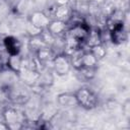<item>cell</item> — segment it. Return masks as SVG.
I'll return each mask as SVG.
<instances>
[{"instance_id": "14", "label": "cell", "mask_w": 130, "mask_h": 130, "mask_svg": "<svg viewBox=\"0 0 130 130\" xmlns=\"http://www.w3.org/2000/svg\"><path fill=\"white\" fill-rule=\"evenodd\" d=\"M96 63H98V60L91 54V52L90 51H84L83 56H82V67L94 68Z\"/></svg>"}, {"instance_id": "9", "label": "cell", "mask_w": 130, "mask_h": 130, "mask_svg": "<svg viewBox=\"0 0 130 130\" xmlns=\"http://www.w3.org/2000/svg\"><path fill=\"white\" fill-rule=\"evenodd\" d=\"M72 14V9L70 8V6L68 4L66 5H57L55 12H54V19H58V20H62L67 22Z\"/></svg>"}, {"instance_id": "2", "label": "cell", "mask_w": 130, "mask_h": 130, "mask_svg": "<svg viewBox=\"0 0 130 130\" xmlns=\"http://www.w3.org/2000/svg\"><path fill=\"white\" fill-rule=\"evenodd\" d=\"M3 117H4V122L7 124L9 129L22 128V115L16 109L9 108L5 110Z\"/></svg>"}, {"instance_id": "22", "label": "cell", "mask_w": 130, "mask_h": 130, "mask_svg": "<svg viewBox=\"0 0 130 130\" xmlns=\"http://www.w3.org/2000/svg\"><path fill=\"white\" fill-rule=\"evenodd\" d=\"M123 112H124V114H125L126 116L129 115V101H127V102L125 103V105L123 106Z\"/></svg>"}, {"instance_id": "15", "label": "cell", "mask_w": 130, "mask_h": 130, "mask_svg": "<svg viewBox=\"0 0 130 130\" xmlns=\"http://www.w3.org/2000/svg\"><path fill=\"white\" fill-rule=\"evenodd\" d=\"M89 51L91 52V54L95 57V59H96L98 61L101 60V59H103V58L106 56V49H105V47L103 46V44L96 45V46H94V47H91Z\"/></svg>"}, {"instance_id": "23", "label": "cell", "mask_w": 130, "mask_h": 130, "mask_svg": "<svg viewBox=\"0 0 130 130\" xmlns=\"http://www.w3.org/2000/svg\"><path fill=\"white\" fill-rule=\"evenodd\" d=\"M70 0H56V5H66Z\"/></svg>"}, {"instance_id": "19", "label": "cell", "mask_w": 130, "mask_h": 130, "mask_svg": "<svg viewBox=\"0 0 130 130\" xmlns=\"http://www.w3.org/2000/svg\"><path fill=\"white\" fill-rule=\"evenodd\" d=\"M81 75L85 78V79H91L94 76V68H90V67H81L80 69Z\"/></svg>"}, {"instance_id": "3", "label": "cell", "mask_w": 130, "mask_h": 130, "mask_svg": "<svg viewBox=\"0 0 130 130\" xmlns=\"http://www.w3.org/2000/svg\"><path fill=\"white\" fill-rule=\"evenodd\" d=\"M70 68H71V64H70L69 57L67 55L60 54L55 56L54 62H53V69L57 74L65 75L69 72Z\"/></svg>"}, {"instance_id": "16", "label": "cell", "mask_w": 130, "mask_h": 130, "mask_svg": "<svg viewBox=\"0 0 130 130\" xmlns=\"http://www.w3.org/2000/svg\"><path fill=\"white\" fill-rule=\"evenodd\" d=\"M41 37H42V39L44 40V42H45L48 46H52V45L55 43V41H56V37L53 36L47 28H44V29L42 30Z\"/></svg>"}, {"instance_id": "7", "label": "cell", "mask_w": 130, "mask_h": 130, "mask_svg": "<svg viewBox=\"0 0 130 130\" xmlns=\"http://www.w3.org/2000/svg\"><path fill=\"white\" fill-rule=\"evenodd\" d=\"M46 28L53 36H55L57 38L58 36L64 34L67 30V22L62 21V20H58V19H52V20H50V22Z\"/></svg>"}, {"instance_id": "26", "label": "cell", "mask_w": 130, "mask_h": 130, "mask_svg": "<svg viewBox=\"0 0 130 130\" xmlns=\"http://www.w3.org/2000/svg\"><path fill=\"white\" fill-rule=\"evenodd\" d=\"M3 1H4V0H0V4H1V3L3 2Z\"/></svg>"}, {"instance_id": "17", "label": "cell", "mask_w": 130, "mask_h": 130, "mask_svg": "<svg viewBox=\"0 0 130 130\" xmlns=\"http://www.w3.org/2000/svg\"><path fill=\"white\" fill-rule=\"evenodd\" d=\"M25 30H26L27 35H28V36L31 38V37H37V36H40L43 29H41V28L37 27L36 25H34L32 23H30L29 21H27V24H26V26H25Z\"/></svg>"}, {"instance_id": "25", "label": "cell", "mask_w": 130, "mask_h": 130, "mask_svg": "<svg viewBox=\"0 0 130 130\" xmlns=\"http://www.w3.org/2000/svg\"><path fill=\"white\" fill-rule=\"evenodd\" d=\"M0 129H9V128L5 122H2V123H0Z\"/></svg>"}, {"instance_id": "18", "label": "cell", "mask_w": 130, "mask_h": 130, "mask_svg": "<svg viewBox=\"0 0 130 130\" xmlns=\"http://www.w3.org/2000/svg\"><path fill=\"white\" fill-rule=\"evenodd\" d=\"M29 5H30V0H17V2L15 3V9L18 12L23 13L28 9Z\"/></svg>"}, {"instance_id": "13", "label": "cell", "mask_w": 130, "mask_h": 130, "mask_svg": "<svg viewBox=\"0 0 130 130\" xmlns=\"http://www.w3.org/2000/svg\"><path fill=\"white\" fill-rule=\"evenodd\" d=\"M29 47L32 51H35L36 53L41 50V49H44L46 47H48V45L44 42V40L42 39L41 35L40 36H37V37H31L30 40H29Z\"/></svg>"}, {"instance_id": "11", "label": "cell", "mask_w": 130, "mask_h": 130, "mask_svg": "<svg viewBox=\"0 0 130 130\" xmlns=\"http://www.w3.org/2000/svg\"><path fill=\"white\" fill-rule=\"evenodd\" d=\"M83 53H84V51L80 47V48L76 49L70 56H68L71 66H73L77 70L82 67V56H83Z\"/></svg>"}, {"instance_id": "1", "label": "cell", "mask_w": 130, "mask_h": 130, "mask_svg": "<svg viewBox=\"0 0 130 130\" xmlns=\"http://www.w3.org/2000/svg\"><path fill=\"white\" fill-rule=\"evenodd\" d=\"M74 94L77 101V105L83 107L84 109H92L95 107L98 100L95 94L89 88L81 87Z\"/></svg>"}, {"instance_id": "5", "label": "cell", "mask_w": 130, "mask_h": 130, "mask_svg": "<svg viewBox=\"0 0 130 130\" xmlns=\"http://www.w3.org/2000/svg\"><path fill=\"white\" fill-rule=\"evenodd\" d=\"M50 18L47 16V14L45 12H41V11H35L30 14L28 21L30 23H32L34 25H36L37 27L44 29L48 26L49 22H50Z\"/></svg>"}, {"instance_id": "21", "label": "cell", "mask_w": 130, "mask_h": 130, "mask_svg": "<svg viewBox=\"0 0 130 130\" xmlns=\"http://www.w3.org/2000/svg\"><path fill=\"white\" fill-rule=\"evenodd\" d=\"M8 32H9L8 25L5 24V23H3V22H1L0 23V36H2V35H8Z\"/></svg>"}, {"instance_id": "24", "label": "cell", "mask_w": 130, "mask_h": 130, "mask_svg": "<svg viewBox=\"0 0 130 130\" xmlns=\"http://www.w3.org/2000/svg\"><path fill=\"white\" fill-rule=\"evenodd\" d=\"M90 3H93V4H98V5H100V4H103L104 2H105V0H88Z\"/></svg>"}, {"instance_id": "4", "label": "cell", "mask_w": 130, "mask_h": 130, "mask_svg": "<svg viewBox=\"0 0 130 130\" xmlns=\"http://www.w3.org/2000/svg\"><path fill=\"white\" fill-rule=\"evenodd\" d=\"M3 45L8 55H16L20 53L21 44L18 39L13 36H6L3 39Z\"/></svg>"}, {"instance_id": "12", "label": "cell", "mask_w": 130, "mask_h": 130, "mask_svg": "<svg viewBox=\"0 0 130 130\" xmlns=\"http://www.w3.org/2000/svg\"><path fill=\"white\" fill-rule=\"evenodd\" d=\"M58 103L64 107H73L77 105L75 94L72 93H62L58 96Z\"/></svg>"}, {"instance_id": "8", "label": "cell", "mask_w": 130, "mask_h": 130, "mask_svg": "<svg viewBox=\"0 0 130 130\" xmlns=\"http://www.w3.org/2000/svg\"><path fill=\"white\" fill-rule=\"evenodd\" d=\"M55 54L52 50H50L48 47L41 49L37 52V58L39 59V61L44 65V66H48V64L50 63L52 68H53V62H54V58H55Z\"/></svg>"}, {"instance_id": "6", "label": "cell", "mask_w": 130, "mask_h": 130, "mask_svg": "<svg viewBox=\"0 0 130 130\" xmlns=\"http://www.w3.org/2000/svg\"><path fill=\"white\" fill-rule=\"evenodd\" d=\"M84 43H85V45L89 49L91 47L96 46V45H101L103 43L101 29H99L98 27H90L89 30H88V34L86 36V39H85Z\"/></svg>"}, {"instance_id": "20", "label": "cell", "mask_w": 130, "mask_h": 130, "mask_svg": "<svg viewBox=\"0 0 130 130\" xmlns=\"http://www.w3.org/2000/svg\"><path fill=\"white\" fill-rule=\"evenodd\" d=\"M5 55H8V54L7 53H0V71H2L5 66H7L6 63H7L8 56L5 57Z\"/></svg>"}, {"instance_id": "10", "label": "cell", "mask_w": 130, "mask_h": 130, "mask_svg": "<svg viewBox=\"0 0 130 130\" xmlns=\"http://www.w3.org/2000/svg\"><path fill=\"white\" fill-rule=\"evenodd\" d=\"M22 58L20 57L19 54H16V55H8V58H7V67L13 71V72H16V73H19V71L21 70V67H22Z\"/></svg>"}]
</instances>
